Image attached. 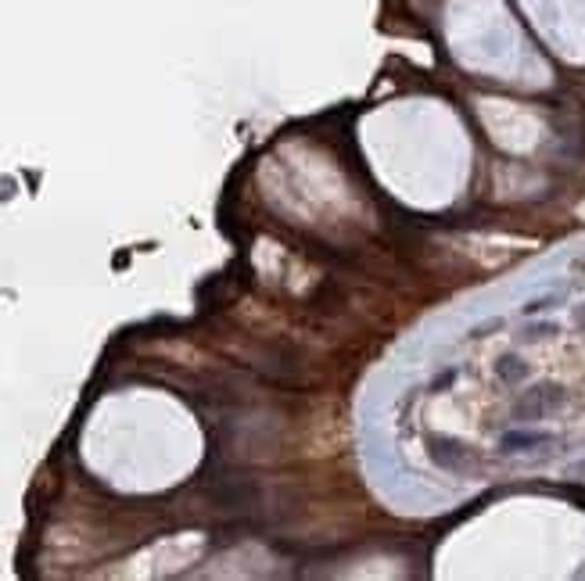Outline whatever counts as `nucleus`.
Listing matches in <instances>:
<instances>
[{"label": "nucleus", "mask_w": 585, "mask_h": 581, "mask_svg": "<svg viewBox=\"0 0 585 581\" xmlns=\"http://www.w3.org/2000/svg\"><path fill=\"white\" fill-rule=\"evenodd\" d=\"M560 402H564V392H560V387H535V392H531L524 402H517L514 416H517V420H538L546 409H553V406H560Z\"/></svg>", "instance_id": "1"}, {"label": "nucleus", "mask_w": 585, "mask_h": 581, "mask_svg": "<svg viewBox=\"0 0 585 581\" xmlns=\"http://www.w3.org/2000/svg\"><path fill=\"white\" fill-rule=\"evenodd\" d=\"M546 442H550L546 431H510V435H503V449H510V452L531 449V445H546Z\"/></svg>", "instance_id": "2"}, {"label": "nucleus", "mask_w": 585, "mask_h": 581, "mask_svg": "<svg viewBox=\"0 0 585 581\" xmlns=\"http://www.w3.org/2000/svg\"><path fill=\"white\" fill-rule=\"evenodd\" d=\"M495 373H499L503 384H517V380L528 377V363H521L517 356H503V359L495 363Z\"/></svg>", "instance_id": "3"}, {"label": "nucleus", "mask_w": 585, "mask_h": 581, "mask_svg": "<svg viewBox=\"0 0 585 581\" xmlns=\"http://www.w3.org/2000/svg\"><path fill=\"white\" fill-rule=\"evenodd\" d=\"M553 301H560V294H546V298H531L528 305H524V313L531 316V313H542V308H550Z\"/></svg>", "instance_id": "4"}, {"label": "nucleus", "mask_w": 585, "mask_h": 581, "mask_svg": "<svg viewBox=\"0 0 585 581\" xmlns=\"http://www.w3.org/2000/svg\"><path fill=\"white\" fill-rule=\"evenodd\" d=\"M550 334H557V327H553V323H538V327H531L528 341H535V337H550Z\"/></svg>", "instance_id": "5"}]
</instances>
